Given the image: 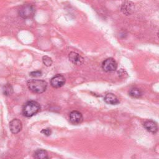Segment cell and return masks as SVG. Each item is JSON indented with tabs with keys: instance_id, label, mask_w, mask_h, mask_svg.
<instances>
[{
	"instance_id": "13",
	"label": "cell",
	"mask_w": 159,
	"mask_h": 159,
	"mask_svg": "<svg viewBox=\"0 0 159 159\" xmlns=\"http://www.w3.org/2000/svg\"><path fill=\"white\" fill-rule=\"evenodd\" d=\"M129 94L134 98H139L142 95V92L137 88H132L129 90Z\"/></svg>"
},
{
	"instance_id": "17",
	"label": "cell",
	"mask_w": 159,
	"mask_h": 159,
	"mask_svg": "<svg viewBox=\"0 0 159 159\" xmlns=\"http://www.w3.org/2000/svg\"><path fill=\"white\" fill-rule=\"evenodd\" d=\"M41 133L45 135L46 136H49L51 134H52V130L50 129L49 128H47V129H43L41 130Z\"/></svg>"
},
{
	"instance_id": "6",
	"label": "cell",
	"mask_w": 159,
	"mask_h": 159,
	"mask_svg": "<svg viewBox=\"0 0 159 159\" xmlns=\"http://www.w3.org/2000/svg\"><path fill=\"white\" fill-rule=\"evenodd\" d=\"M135 6L132 2L131 1H124L120 7V10L122 12L125 14V16L130 15L134 11Z\"/></svg>"
},
{
	"instance_id": "7",
	"label": "cell",
	"mask_w": 159,
	"mask_h": 159,
	"mask_svg": "<svg viewBox=\"0 0 159 159\" xmlns=\"http://www.w3.org/2000/svg\"><path fill=\"white\" fill-rule=\"evenodd\" d=\"M9 128L12 134H17L19 133L22 128V122L18 119H12L9 122Z\"/></svg>"
},
{
	"instance_id": "10",
	"label": "cell",
	"mask_w": 159,
	"mask_h": 159,
	"mask_svg": "<svg viewBox=\"0 0 159 159\" xmlns=\"http://www.w3.org/2000/svg\"><path fill=\"white\" fill-rule=\"evenodd\" d=\"M143 127L145 129L152 134H155L158 130V126L155 122L152 120H148L143 124Z\"/></svg>"
},
{
	"instance_id": "4",
	"label": "cell",
	"mask_w": 159,
	"mask_h": 159,
	"mask_svg": "<svg viewBox=\"0 0 159 159\" xmlns=\"http://www.w3.org/2000/svg\"><path fill=\"white\" fill-rule=\"evenodd\" d=\"M102 68L106 72L114 71L117 70V64L113 58H107L102 62Z\"/></svg>"
},
{
	"instance_id": "15",
	"label": "cell",
	"mask_w": 159,
	"mask_h": 159,
	"mask_svg": "<svg viewBox=\"0 0 159 159\" xmlns=\"http://www.w3.org/2000/svg\"><path fill=\"white\" fill-rule=\"evenodd\" d=\"M42 61H43V64L47 66H51L52 64V62H53L52 58L47 55H45L42 57Z\"/></svg>"
},
{
	"instance_id": "1",
	"label": "cell",
	"mask_w": 159,
	"mask_h": 159,
	"mask_svg": "<svg viewBox=\"0 0 159 159\" xmlns=\"http://www.w3.org/2000/svg\"><path fill=\"white\" fill-rule=\"evenodd\" d=\"M27 86L32 92L41 94L46 91L47 83L42 80H29L27 81Z\"/></svg>"
},
{
	"instance_id": "8",
	"label": "cell",
	"mask_w": 159,
	"mask_h": 159,
	"mask_svg": "<svg viewBox=\"0 0 159 159\" xmlns=\"http://www.w3.org/2000/svg\"><path fill=\"white\" fill-rule=\"evenodd\" d=\"M70 121L73 124H79L83 122V117L81 113L78 111H73L70 112Z\"/></svg>"
},
{
	"instance_id": "3",
	"label": "cell",
	"mask_w": 159,
	"mask_h": 159,
	"mask_svg": "<svg viewBox=\"0 0 159 159\" xmlns=\"http://www.w3.org/2000/svg\"><path fill=\"white\" fill-rule=\"evenodd\" d=\"M18 13L19 16L23 19H30L35 15V7L31 4H24L20 7Z\"/></svg>"
},
{
	"instance_id": "12",
	"label": "cell",
	"mask_w": 159,
	"mask_h": 159,
	"mask_svg": "<svg viewBox=\"0 0 159 159\" xmlns=\"http://www.w3.org/2000/svg\"><path fill=\"white\" fill-rule=\"evenodd\" d=\"M34 159H48V153L43 149H37L33 154Z\"/></svg>"
},
{
	"instance_id": "14",
	"label": "cell",
	"mask_w": 159,
	"mask_h": 159,
	"mask_svg": "<svg viewBox=\"0 0 159 159\" xmlns=\"http://www.w3.org/2000/svg\"><path fill=\"white\" fill-rule=\"evenodd\" d=\"M2 91H3V94L5 96H10L13 93V88L11 86V84L7 83L6 84H5L3 86L2 88Z\"/></svg>"
},
{
	"instance_id": "16",
	"label": "cell",
	"mask_w": 159,
	"mask_h": 159,
	"mask_svg": "<svg viewBox=\"0 0 159 159\" xmlns=\"http://www.w3.org/2000/svg\"><path fill=\"white\" fill-rule=\"evenodd\" d=\"M30 76L34 78H37V77H40L42 76V73L40 70H37V71H34L30 73Z\"/></svg>"
},
{
	"instance_id": "5",
	"label": "cell",
	"mask_w": 159,
	"mask_h": 159,
	"mask_svg": "<svg viewBox=\"0 0 159 159\" xmlns=\"http://www.w3.org/2000/svg\"><path fill=\"white\" fill-rule=\"evenodd\" d=\"M65 78L60 74H57L50 80V84L54 88H59L65 83Z\"/></svg>"
},
{
	"instance_id": "9",
	"label": "cell",
	"mask_w": 159,
	"mask_h": 159,
	"mask_svg": "<svg viewBox=\"0 0 159 159\" xmlns=\"http://www.w3.org/2000/svg\"><path fill=\"white\" fill-rule=\"evenodd\" d=\"M69 60L75 65H81L84 63V58L78 53L71 52L68 55Z\"/></svg>"
},
{
	"instance_id": "11",
	"label": "cell",
	"mask_w": 159,
	"mask_h": 159,
	"mask_svg": "<svg viewBox=\"0 0 159 159\" xmlns=\"http://www.w3.org/2000/svg\"><path fill=\"white\" fill-rule=\"evenodd\" d=\"M104 100L107 104H111V105H116L119 103V101L118 100V98L113 93L106 94Z\"/></svg>"
},
{
	"instance_id": "2",
	"label": "cell",
	"mask_w": 159,
	"mask_h": 159,
	"mask_svg": "<svg viewBox=\"0 0 159 159\" xmlns=\"http://www.w3.org/2000/svg\"><path fill=\"white\" fill-rule=\"evenodd\" d=\"M40 109L39 102L35 101H27L22 107V114L24 116L30 117L36 114Z\"/></svg>"
}]
</instances>
